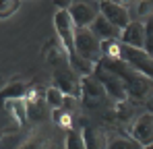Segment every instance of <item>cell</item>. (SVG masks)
Segmentation results:
<instances>
[{
    "mask_svg": "<svg viewBox=\"0 0 153 149\" xmlns=\"http://www.w3.org/2000/svg\"><path fill=\"white\" fill-rule=\"evenodd\" d=\"M100 62L105 69H110L112 73H116L120 77V81L124 85V91H126L130 101H145V99H149L151 89H153L151 77L139 73L134 66H130L126 60H122V58H116V60L100 58Z\"/></svg>",
    "mask_w": 153,
    "mask_h": 149,
    "instance_id": "6da1fadb",
    "label": "cell"
},
{
    "mask_svg": "<svg viewBox=\"0 0 153 149\" xmlns=\"http://www.w3.org/2000/svg\"><path fill=\"white\" fill-rule=\"evenodd\" d=\"M75 54L83 56L85 60L97 64L102 58V39L91 31V27H75V37H73Z\"/></svg>",
    "mask_w": 153,
    "mask_h": 149,
    "instance_id": "7a4b0ae2",
    "label": "cell"
},
{
    "mask_svg": "<svg viewBox=\"0 0 153 149\" xmlns=\"http://www.w3.org/2000/svg\"><path fill=\"white\" fill-rule=\"evenodd\" d=\"M81 98H83V104L87 108H102L108 101H112L103 89L102 81L93 73L81 77Z\"/></svg>",
    "mask_w": 153,
    "mask_h": 149,
    "instance_id": "3957f363",
    "label": "cell"
},
{
    "mask_svg": "<svg viewBox=\"0 0 153 149\" xmlns=\"http://www.w3.org/2000/svg\"><path fill=\"white\" fill-rule=\"evenodd\" d=\"M66 10L75 27H89L100 15V0H73Z\"/></svg>",
    "mask_w": 153,
    "mask_h": 149,
    "instance_id": "277c9868",
    "label": "cell"
},
{
    "mask_svg": "<svg viewBox=\"0 0 153 149\" xmlns=\"http://www.w3.org/2000/svg\"><path fill=\"white\" fill-rule=\"evenodd\" d=\"M54 74V87H58L64 95H75L81 99V77L71 69V64L52 69Z\"/></svg>",
    "mask_w": 153,
    "mask_h": 149,
    "instance_id": "5b68a950",
    "label": "cell"
},
{
    "mask_svg": "<svg viewBox=\"0 0 153 149\" xmlns=\"http://www.w3.org/2000/svg\"><path fill=\"white\" fill-rule=\"evenodd\" d=\"M93 74L102 81L103 89H105V93H108V98L112 99H124L128 98L126 91H124V85H122V81H120V77L116 73H112L110 69H105L102 62H97L95 64V69H93Z\"/></svg>",
    "mask_w": 153,
    "mask_h": 149,
    "instance_id": "8992f818",
    "label": "cell"
},
{
    "mask_svg": "<svg viewBox=\"0 0 153 149\" xmlns=\"http://www.w3.org/2000/svg\"><path fill=\"white\" fill-rule=\"evenodd\" d=\"M120 58L126 60L130 66H134L139 73L151 77L153 74V60H151V54L145 52L143 48H132V46H126L122 44L120 48Z\"/></svg>",
    "mask_w": 153,
    "mask_h": 149,
    "instance_id": "52a82bcc",
    "label": "cell"
},
{
    "mask_svg": "<svg viewBox=\"0 0 153 149\" xmlns=\"http://www.w3.org/2000/svg\"><path fill=\"white\" fill-rule=\"evenodd\" d=\"M54 27H56V33H58V39L60 44L66 48L68 54H75V46H73V37H75V23L68 15L66 8H60L56 15H54Z\"/></svg>",
    "mask_w": 153,
    "mask_h": 149,
    "instance_id": "ba28073f",
    "label": "cell"
},
{
    "mask_svg": "<svg viewBox=\"0 0 153 149\" xmlns=\"http://www.w3.org/2000/svg\"><path fill=\"white\" fill-rule=\"evenodd\" d=\"M100 15L105 17L112 25H116L118 29H124L130 23V13L128 8L116 4L114 0H100Z\"/></svg>",
    "mask_w": 153,
    "mask_h": 149,
    "instance_id": "9c48e42d",
    "label": "cell"
},
{
    "mask_svg": "<svg viewBox=\"0 0 153 149\" xmlns=\"http://www.w3.org/2000/svg\"><path fill=\"white\" fill-rule=\"evenodd\" d=\"M120 42L132 46V48H143L145 50V25L141 21H132L120 31Z\"/></svg>",
    "mask_w": 153,
    "mask_h": 149,
    "instance_id": "30bf717a",
    "label": "cell"
},
{
    "mask_svg": "<svg viewBox=\"0 0 153 149\" xmlns=\"http://www.w3.org/2000/svg\"><path fill=\"white\" fill-rule=\"evenodd\" d=\"M132 137L143 145V147H149L153 141V116L151 112L143 114L137 118V122L132 124Z\"/></svg>",
    "mask_w": 153,
    "mask_h": 149,
    "instance_id": "8fae6325",
    "label": "cell"
},
{
    "mask_svg": "<svg viewBox=\"0 0 153 149\" xmlns=\"http://www.w3.org/2000/svg\"><path fill=\"white\" fill-rule=\"evenodd\" d=\"M44 56H46V62L50 64V69L68 64V52L60 44V39H50L44 48Z\"/></svg>",
    "mask_w": 153,
    "mask_h": 149,
    "instance_id": "7c38bea8",
    "label": "cell"
},
{
    "mask_svg": "<svg viewBox=\"0 0 153 149\" xmlns=\"http://www.w3.org/2000/svg\"><path fill=\"white\" fill-rule=\"evenodd\" d=\"M2 108H4V112L19 124V126H23V124L27 122V104H25V98H8V99H4Z\"/></svg>",
    "mask_w": 153,
    "mask_h": 149,
    "instance_id": "4fadbf2b",
    "label": "cell"
},
{
    "mask_svg": "<svg viewBox=\"0 0 153 149\" xmlns=\"http://www.w3.org/2000/svg\"><path fill=\"white\" fill-rule=\"evenodd\" d=\"M105 147L112 149H141L143 145L132 137L124 133H105Z\"/></svg>",
    "mask_w": 153,
    "mask_h": 149,
    "instance_id": "5bb4252c",
    "label": "cell"
},
{
    "mask_svg": "<svg viewBox=\"0 0 153 149\" xmlns=\"http://www.w3.org/2000/svg\"><path fill=\"white\" fill-rule=\"evenodd\" d=\"M91 27V31L100 37V39H108V37H120V31L122 29H118L116 25H112L105 17L102 15H97L95 19H93V23L89 25Z\"/></svg>",
    "mask_w": 153,
    "mask_h": 149,
    "instance_id": "9a60e30c",
    "label": "cell"
},
{
    "mask_svg": "<svg viewBox=\"0 0 153 149\" xmlns=\"http://www.w3.org/2000/svg\"><path fill=\"white\" fill-rule=\"evenodd\" d=\"M81 135H83L85 147H89V149H103L105 147V130L103 128H95V126L85 124Z\"/></svg>",
    "mask_w": 153,
    "mask_h": 149,
    "instance_id": "2e32d148",
    "label": "cell"
},
{
    "mask_svg": "<svg viewBox=\"0 0 153 149\" xmlns=\"http://www.w3.org/2000/svg\"><path fill=\"white\" fill-rule=\"evenodd\" d=\"M112 116H114L118 122H122V124L130 122L132 116H134V104H132L128 98L114 99V104H112Z\"/></svg>",
    "mask_w": 153,
    "mask_h": 149,
    "instance_id": "e0dca14e",
    "label": "cell"
},
{
    "mask_svg": "<svg viewBox=\"0 0 153 149\" xmlns=\"http://www.w3.org/2000/svg\"><path fill=\"white\" fill-rule=\"evenodd\" d=\"M25 104H27V118L29 120H33V122L46 120V98H42L37 93L33 98L25 99Z\"/></svg>",
    "mask_w": 153,
    "mask_h": 149,
    "instance_id": "ac0fdd59",
    "label": "cell"
},
{
    "mask_svg": "<svg viewBox=\"0 0 153 149\" xmlns=\"http://www.w3.org/2000/svg\"><path fill=\"white\" fill-rule=\"evenodd\" d=\"M120 48H122L120 37H108V39H103L102 42V58H110V60L120 58Z\"/></svg>",
    "mask_w": 153,
    "mask_h": 149,
    "instance_id": "d6986e66",
    "label": "cell"
},
{
    "mask_svg": "<svg viewBox=\"0 0 153 149\" xmlns=\"http://www.w3.org/2000/svg\"><path fill=\"white\" fill-rule=\"evenodd\" d=\"M27 91V83L23 81H15V83H10V85H6L4 87V91L0 93V99H8V98H23Z\"/></svg>",
    "mask_w": 153,
    "mask_h": 149,
    "instance_id": "ffe728a7",
    "label": "cell"
},
{
    "mask_svg": "<svg viewBox=\"0 0 153 149\" xmlns=\"http://www.w3.org/2000/svg\"><path fill=\"white\" fill-rule=\"evenodd\" d=\"M54 122L64 128H73V114L62 108H54Z\"/></svg>",
    "mask_w": 153,
    "mask_h": 149,
    "instance_id": "44dd1931",
    "label": "cell"
},
{
    "mask_svg": "<svg viewBox=\"0 0 153 149\" xmlns=\"http://www.w3.org/2000/svg\"><path fill=\"white\" fill-rule=\"evenodd\" d=\"M62 98H64V93H62L58 87H50V89L46 91V104H48L50 108H60V106H62Z\"/></svg>",
    "mask_w": 153,
    "mask_h": 149,
    "instance_id": "7402d4cb",
    "label": "cell"
},
{
    "mask_svg": "<svg viewBox=\"0 0 153 149\" xmlns=\"http://www.w3.org/2000/svg\"><path fill=\"white\" fill-rule=\"evenodd\" d=\"M21 0H0V19L10 17L13 13H17Z\"/></svg>",
    "mask_w": 153,
    "mask_h": 149,
    "instance_id": "603a6c76",
    "label": "cell"
},
{
    "mask_svg": "<svg viewBox=\"0 0 153 149\" xmlns=\"http://www.w3.org/2000/svg\"><path fill=\"white\" fill-rule=\"evenodd\" d=\"M66 147H68V149H81V147H85V143H83V135H81L79 130H75V128H68Z\"/></svg>",
    "mask_w": 153,
    "mask_h": 149,
    "instance_id": "cb8c5ba5",
    "label": "cell"
},
{
    "mask_svg": "<svg viewBox=\"0 0 153 149\" xmlns=\"http://www.w3.org/2000/svg\"><path fill=\"white\" fill-rule=\"evenodd\" d=\"M134 6H137V15H139L141 19H151L153 0H139Z\"/></svg>",
    "mask_w": 153,
    "mask_h": 149,
    "instance_id": "d4e9b609",
    "label": "cell"
},
{
    "mask_svg": "<svg viewBox=\"0 0 153 149\" xmlns=\"http://www.w3.org/2000/svg\"><path fill=\"white\" fill-rule=\"evenodd\" d=\"M60 108H62V110H66V112H71V114H75L76 108H79V98H75V95H64Z\"/></svg>",
    "mask_w": 153,
    "mask_h": 149,
    "instance_id": "484cf974",
    "label": "cell"
},
{
    "mask_svg": "<svg viewBox=\"0 0 153 149\" xmlns=\"http://www.w3.org/2000/svg\"><path fill=\"white\" fill-rule=\"evenodd\" d=\"M116 4H120V6H124V8H132L139 0H114Z\"/></svg>",
    "mask_w": 153,
    "mask_h": 149,
    "instance_id": "4316f807",
    "label": "cell"
},
{
    "mask_svg": "<svg viewBox=\"0 0 153 149\" xmlns=\"http://www.w3.org/2000/svg\"><path fill=\"white\" fill-rule=\"evenodd\" d=\"M71 2H73V0H54V4H56L58 8H68Z\"/></svg>",
    "mask_w": 153,
    "mask_h": 149,
    "instance_id": "83f0119b",
    "label": "cell"
}]
</instances>
